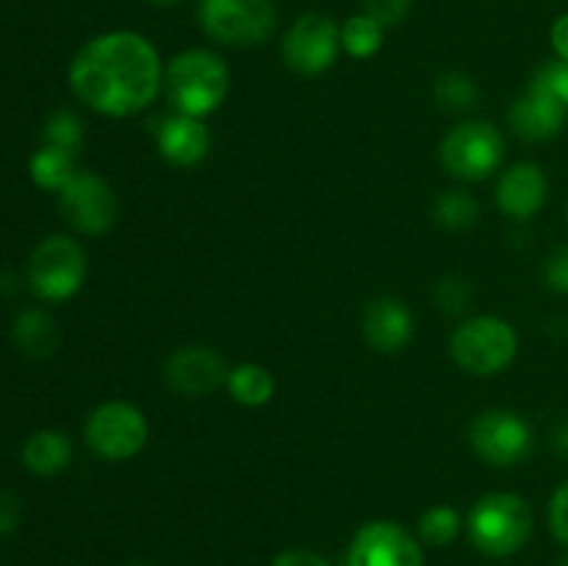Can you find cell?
I'll use <instances>...</instances> for the list:
<instances>
[{
    "label": "cell",
    "mask_w": 568,
    "mask_h": 566,
    "mask_svg": "<svg viewBox=\"0 0 568 566\" xmlns=\"http://www.w3.org/2000/svg\"><path fill=\"white\" fill-rule=\"evenodd\" d=\"M164 83L159 50L136 31H109L89 39L70 64L78 100L105 117H131L153 103Z\"/></svg>",
    "instance_id": "obj_1"
},
{
    "label": "cell",
    "mask_w": 568,
    "mask_h": 566,
    "mask_svg": "<svg viewBox=\"0 0 568 566\" xmlns=\"http://www.w3.org/2000/svg\"><path fill=\"white\" fill-rule=\"evenodd\" d=\"M471 544L488 558H508L519 553L532 536V511L514 492H491L471 505L466 516Z\"/></svg>",
    "instance_id": "obj_2"
},
{
    "label": "cell",
    "mask_w": 568,
    "mask_h": 566,
    "mask_svg": "<svg viewBox=\"0 0 568 566\" xmlns=\"http://www.w3.org/2000/svg\"><path fill=\"white\" fill-rule=\"evenodd\" d=\"M164 87L172 105L181 114L203 120L225 100L227 87H231V72L216 53L192 48L170 61V67L164 70Z\"/></svg>",
    "instance_id": "obj_3"
},
{
    "label": "cell",
    "mask_w": 568,
    "mask_h": 566,
    "mask_svg": "<svg viewBox=\"0 0 568 566\" xmlns=\"http://www.w3.org/2000/svg\"><path fill=\"white\" fill-rule=\"evenodd\" d=\"M519 350L514 325L499 316H471L449 338V355L464 372L475 377L499 375L508 370Z\"/></svg>",
    "instance_id": "obj_4"
},
{
    "label": "cell",
    "mask_w": 568,
    "mask_h": 566,
    "mask_svg": "<svg viewBox=\"0 0 568 566\" xmlns=\"http://www.w3.org/2000/svg\"><path fill=\"white\" fill-rule=\"evenodd\" d=\"M197 22L205 37L227 48H255L277 28L272 0H200Z\"/></svg>",
    "instance_id": "obj_5"
},
{
    "label": "cell",
    "mask_w": 568,
    "mask_h": 566,
    "mask_svg": "<svg viewBox=\"0 0 568 566\" xmlns=\"http://www.w3.org/2000/svg\"><path fill=\"white\" fill-rule=\"evenodd\" d=\"M87 277V253L81 244L70 236L42 239L28 261V283L37 292V297L61 303L70 300Z\"/></svg>",
    "instance_id": "obj_6"
},
{
    "label": "cell",
    "mask_w": 568,
    "mask_h": 566,
    "mask_svg": "<svg viewBox=\"0 0 568 566\" xmlns=\"http://www.w3.org/2000/svg\"><path fill=\"white\" fill-rule=\"evenodd\" d=\"M505 159V139L491 122H460L444 137L442 164L460 181H483L499 170Z\"/></svg>",
    "instance_id": "obj_7"
},
{
    "label": "cell",
    "mask_w": 568,
    "mask_h": 566,
    "mask_svg": "<svg viewBox=\"0 0 568 566\" xmlns=\"http://www.w3.org/2000/svg\"><path fill=\"white\" fill-rule=\"evenodd\" d=\"M83 436L100 458L128 461L148 444L150 425L136 405L125 403V400H111L89 414Z\"/></svg>",
    "instance_id": "obj_8"
},
{
    "label": "cell",
    "mask_w": 568,
    "mask_h": 566,
    "mask_svg": "<svg viewBox=\"0 0 568 566\" xmlns=\"http://www.w3.org/2000/svg\"><path fill=\"white\" fill-rule=\"evenodd\" d=\"M59 205L64 220L83 236H100L111 231L120 216V200L111 183L89 170L70 178V183L59 192Z\"/></svg>",
    "instance_id": "obj_9"
},
{
    "label": "cell",
    "mask_w": 568,
    "mask_h": 566,
    "mask_svg": "<svg viewBox=\"0 0 568 566\" xmlns=\"http://www.w3.org/2000/svg\"><path fill=\"white\" fill-rule=\"evenodd\" d=\"M338 50H342V26L316 11L297 17L281 44L286 67L300 75H322L331 70Z\"/></svg>",
    "instance_id": "obj_10"
},
{
    "label": "cell",
    "mask_w": 568,
    "mask_h": 566,
    "mask_svg": "<svg viewBox=\"0 0 568 566\" xmlns=\"http://www.w3.org/2000/svg\"><path fill=\"white\" fill-rule=\"evenodd\" d=\"M469 444L491 466H516L532 453V431L514 411L494 408L475 416L469 427Z\"/></svg>",
    "instance_id": "obj_11"
},
{
    "label": "cell",
    "mask_w": 568,
    "mask_h": 566,
    "mask_svg": "<svg viewBox=\"0 0 568 566\" xmlns=\"http://www.w3.org/2000/svg\"><path fill=\"white\" fill-rule=\"evenodd\" d=\"M347 566H425V553L403 525L377 519L366 522L353 536Z\"/></svg>",
    "instance_id": "obj_12"
},
{
    "label": "cell",
    "mask_w": 568,
    "mask_h": 566,
    "mask_svg": "<svg viewBox=\"0 0 568 566\" xmlns=\"http://www.w3.org/2000/svg\"><path fill=\"white\" fill-rule=\"evenodd\" d=\"M227 366L216 350L211 347H181L166 358V386L186 397H205L227 381Z\"/></svg>",
    "instance_id": "obj_13"
},
{
    "label": "cell",
    "mask_w": 568,
    "mask_h": 566,
    "mask_svg": "<svg viewBox=\"0 0 568 566\" xmlns=\"http://www.w3.org/2000/svg\"><path fill=\"white\" fill-rule=\"evenodd\" d=\"M547 175L532 161H521L503 172L497 183V205L505 216L514 220H530L541 211L547 200Z\"/></svg>",
    "instance_id": "obj_14"
},
{
    "label": "cell",
    "mask_w": 568,
    "mask_h": 566,
    "mask_svg": "<svg viewBox=\"0 0 568 566\" xmlns=\"http://www.w3.org/2000/svg\"><path fill=\"white\" fill-rule=\"evenodd\" d=\"M508 120L516 137H521L525 142H547V139H555L566 128L568 109L558 100L547 98V94L527 89L510 105Z\"/></svg>",
    "instance_id": "obj_15"
},
{
    "label": "cell",
    "mask_w": 568,
    "mask_h": 566,
    "mask_svg": "<svg viewBox=\"0 0 568 566\" xmlns=\"http://www.w3.org/2000/svg\"><path fill=\"white\" fill-rule=\"evenodd\" d=\"M414 336V316L408 305L394 297H381L366 305L364 338L377 353H397Z\"/></svg>",
    "instance_id": "obj_16"
},
{
    "label": "cell",
    "mask_w": 568,
    "mask_h": 566,
    "mask_svg": "<svg viewBox=\"0 0 568 566\" xmlns=\"http://www.w3.org/2000/svg\"><path fill=\"white\" fill-rule=\"evenodd\" d=\"M155 144L170 164L194 166L209 155L211 133L197 117L178 114L161 122V128L155 131Z\"/></svg>",
    "instance_id": "obj_17"
},
{
    "label": "cell",
    "mask_w": 568,
    "mask_h": 566,
    "mask_svg": "<svg viewBox=\"0 0 568 566\" xmlns=\"http://www.w3.org/2000/svg\"><path fill=\"white\" fill-rule=\"evenodd\" d=\"M70 458V438L59 431H39L28 436V442L22 444V464L39 477L59 475L61 469H67Z\"/></svg>",
    "instance_id": "obj_18"
},
{
    "label": "cell",
    "mask_w": 568,
    "mask_h": 566,
    "mask_svg": "<svg viewBox=\"0 0 568 566\" xmlns=\"http://www.w3.org/2000/svg\"><path fill=\"white\" fill-rule=\"evenodd\" d=\"M225 386L239 405L261 408V405L270 403L272 394H275V377H272V372L261 364H239L227 372Z\"/></svg>",
    "instance_id": "obj_19"
},
{
    "label": "cell",
    "mask_w": 568,
    "mask_h": 566,
    "mask_svg": "<svg viewBox=\"0 0 568 566\" xmlns=\"http://www.w3.org/2000/svg\"><path fill=\"white\" fill-rule=\"evenodd\" d=\"M14 342L31 358H48L59 347V331L44 311H22L14 320Z\"/></svg>",
    "instance_id": "obj_20"
},
{
    "label": "cell",
    "mask_w": 568,
    "mask_h": 566,
    "mask_svg": "<svg viewBox=\"0 0 568 566\" xmlns=\"http://www.w3.org/2000/svg\"><path fill=\"white\" fill-rule=\"evenodd\" d=\"M31 170L33 183L39 189H48V192H61V189L70 183V178L75 175V155L67 153V150L53 148V144H44L37 153L31 155Z\"/></svg>",
    "instance_id": "obj_21"
},
{
    "label": "cell",
    "mask_w": 568,
    "mask_h": 566,
    "mask_svg": "<svg viewBox=\"0 0 568 566\" xmlns=\"http://www.w3.org/2000/svg\"><path fill=\"white\" fill-rule=\"evenodd\" d=\"M383 31L381 22L361 11L342 26V50L353 59H372L383 48Z\"/></svg>",
    "instance_id": "obj_22"
},
{
    "label": "cell",
    "mask_w": 568,
    "mask_h": 566,
    "mask_svg": "<svg viewBox=\"0 0 568 566\" xmlns=\"http://www.w3.org/2000/svg\"><path fill=\"white\" fill-rule=\"evenodd\" d=\"M460 527H464V519L453 505H433L430 511L422 514L419 536L430 547H447L460 536Z\"/></svg>",
    "instance_id": "obj_23"
},
{
    "label": "cell",
    "mask_w": 568,
    "mask_h": 566,
    "mask_svg": "<svg viewBox=\"0 0 568 566\" xmlns=\"http://www.w3.org/2000/svg\"><path fill=\"white\" fill-rule=\"evenodd\" d=\"M436 214L438 225L449 228V231H464L477 222V200L466 192H447L436 200Z\"/></svg>",
    "instance_id": "obj_24"
},
{
    "label": "cell",
    "mask_w": 568,
    "mask_h": 566,
    "mask_svg": "<svg viewBox=\"0 0 568 566\" xmlns=\"http://www.w3.org/2000/svg\"><path fill=\"white\" fill-rule=\"evenodd\" d=\"M480 92H477V83L471 81L466 72H444L436 81V100L442 105H447L449 111H464L471 109L477 103Z\"/></svg>",
    "instance_id": "obj_25"
},
{
    "label": "cell",
    "mask_w": 568,
    "mask_h": 566,
    "mask_svg": "<svg viewBox=\"0 0 568 566\" xmlns=\"http://www.w3.org/2000/svg\"><path fill=\"white\" fill-rule=\"evenodd\" d=\"M44 142L75 155L83 144V125L72 111H55L44 122Z\"/></svg>",
    "instance_id": "obj_26"
},
{
    "label": "cell",
    "mask_w": 568,
    "mask_h": 566,
    "mask_svg": "<svg viewBox=\"0 0 568 566\" xmlns=\"http://www.w3.org/2000/svg\"><path fill=\"white\" fill-rule=\"evenodd\" d=\"M532 92H541L547 98L558 100L568 109V64L566 61L555 59V61H544L530 78V87Z\"/></svg>",
    "instance_id": "obj_27"
},
{
    "label": "cell",
    "mask_w": 568,
    "mask_h": 566,
    "mask_svg": "<svg viewBox=\"0 0 568 566\" xmlns=\"http://www.w3.org/2000/svg\"><path fill=\"white\" fill-rule=\"evenodd\" d=\"M410 6H414V0H364V14L388 28L399 26L410 14Z\"/></svg>",
    "instance_id": "obj_28"
},
{
    "label": "cell",
    "mask_w": 568,
    "mask_h": 566,
    "mask_svg": "<svg viewBox=\"0 0 568 566\" xmlns=\"http://www.w3.org/2000/svg\"><path fill=\"white\" fill-rule=\"evenodd\" d=\"M544 281L552 292L568 294V244H560L549 253L547 264H544Z\"/></svg>",
    "instance_id": "obj_29"
},
{
    "label": "cell",
    "mask_w": 568,
    "mask_h": 566,
    "mask_svg": "<svg viewBox=\"0 0 568 566\" xmlns=\"http://www.w3.org/2000/svg\"><path fill=\"white\" fill-rule=\"evenodd\" d=\"M549 530L568 547V481L549 499Z\"/></svg>",
    "instance_id": "obj_30"
},
{
    "label": "cell",
    "mask_w": 568,
    "mask_h": 566,
    "mask_svg": "<svg viewBox=\"0 0 568 566\" xmlns=\"http://www.w3.org/2000/svg\"><path fill=\"white\" fill-rule=\"evenodd\" d=\"M438 303L447 311H460L469 303V286L464 281H442L438 283Z\"/></svg>",
    "instance_id": "obj_31"
},
{
    "label": "cell",
    "mask_w": 568,
    "mask_h": 566,
    "mask_svg": "<svg viewBox=\"0 0 568 566\" xmlns=\"http://www.w3.org/2000/svg\"><path fill=\"white\" fill-rule=\"evenodd\" d=\"M270 566H331V564H327L320 553H314V549L294 547V549H283V553H277Z\"/></svg>",
    "instance_id": "obj_32"
},
{
    "label": "cell",
    "mask_w": 568,
    "mask_h": 566,
    "mask_svg": "<svg viewBox=\"0 0 568 566\" xmlns=\"http://www.w3.org/2000/svg\"><path fill=\"white\" fill-rule=\"evenodd\" d=\"M20 525V499L9 492H0V536Z\"/></svg>",
    "instance_id": "obj_33"
},
{
    "label": "cell",
    "mask_w": 568,
    "mask_h": 566,
    "mask_svg": "<svg viewBox=\"0 0 568 566\" xmlns=\"http://www.w3.org/2000/svg\"><path fill=\"white\" fill-rule=\"evenodd\" d=\"M549 39H552V48H555V53H558V59L568 64V14H560L558 20L552 22Z\"/></svg>",
    "instance_id": "obj_34"
},
{
    "label": "cell",
    "mask_w": 568,
    "mask_h": 566,
    "mask_svg": "<svg viewBox=\"0 0 568 566\" xmlns=\"http://www.w3.org/2000/svg\"><path fill=\"white\" fill-rule=\"evenodd\" d=\"M552 444H555V449H558L560 455H566V458H568V422H564V425L555 431Z\"/></svg>",
    "instance_id": "obj_35"
},
{
    "label": "cell",
    "mask_w": 568,
    "mask_h": 566,
    "mask_svg": "<svg viewBox=\"0 0 568 566\" xmlns=\"http://www.w3.org/2000/svg\"><path fill=\"white\" fill-rule=\"evenodd\" d=\"M148 3H153V6H175V3H181V0H148Z\"/></svg>",
    "instance_id": "obj_36"
},
{
    "label": "cell",
    "mask_w": 568,
    "mask_h": 566,
    "mask_svg": "<svg viewBox=\"0 0 568 566\" xmlns=\"http://www.w3.org/2000/svg\"><path fill=\"white\" fill-rule=\"evenodd\" d=\"M558 566H568V558H564V560H560V564Z\"/></svg>",
    "instance_id": "obj_37"
},
{
    "label": "cell",
    "mask_w": 568,
    "mask_h": 566,
    "mask_svg": "<svg viewBox=\"0 0 568 566\" xmlns=\"http://www.w3.org/2000/svg\"><path fill=\"white\" fill-rule=\"evenodd\" d=\"M128 566H148V564H128Z\"/></svg>",
    "instance_id": "obj_38"
},
{
    "label": "cell",
    "mask_w": 568,
    "mask_h": 566,
    "mask_svg": "<svg viewBox=\"0 0 568 566\" xmlns=\"http://www.w3.org/2000/svg\"><path fill=\"white\" fill-rule=\"evenodd\" d=\"M566 222H568V205H566Z\"/></svg>",
    "instance_id": "obj_39"
}]
</instances>
